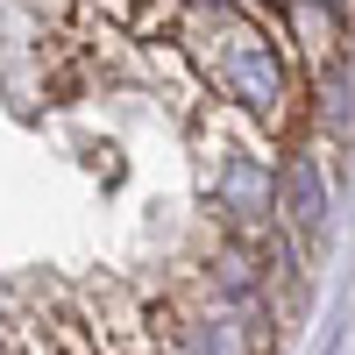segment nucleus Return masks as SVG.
<instances>
[{"mask_svg":"<svg viewBox=\"0 0 355 355\" xmlns=\"http://www.w3.org/2000/svg\"><path fill=\"white\" fill-rule=\"evenodd\" d=\"M249 8H277V0H249Z\"/></svg>","mask_w":355,"mask_h":355,"instance_id":"nucleus-5","label":"nucleus"},{"mask_svg":"<svg viewBox=\"0 0 355 355\" xmlns=\"http://www.w3.org/2000/svg\"><path fill=\"white\" fill-rule=\"evenodd\" d=\"M320 8H334L341 21H355V0H320Z\"/></svg>","mask_w":355,"mask_h":355,"instance_id":"nucleus-4","label":"nucleus"},{"mask_svg":"<svg viewBox=\"0 0 355 355\" xmlns=\"http://www.w3.org/2000/svg\"><path fill=\"white\" fill-rule=\"evenodd\" d=\"M171 43L199 71L206 100L242 114L270 142L306 121V71L291 57V43L277 36L270 8H249V0H234V8H185L178 28H171Z\"/></svg>","mask_w":355,"mask_h":355,"instance_id":"nucleus-1","label":"nucleus"},{"mask_svg":"<svg viewBox=\"0 0 355 355\" xmlns=\"http://www.w3.org/2000/svg\"><path fill=\"white\" fill-rule=\"evenodd\" d=\"M206 206H214L220 234H242V242H270L277 234V157L270 135L249 128L242 135H206Z\"/></svg>","mask_w":355,"mask_h":355,"instance_id":"nucleus-2","label":"nucleus"},{"mask_svg":"<svg viewBox=\"0 0 355 355\" xmlns=\"http://www.w3.org/2000/svg\"><path fill=\"white\" fill-rule=\"evenodd\" d=\"M277 234H291L299 249H313L327 234V171L313 150L277 157Z\"/></svg>","mask_w":355,"mask_h":355,"instance_id":"nucleus-3","label":"nucleus"}]
</instances>
